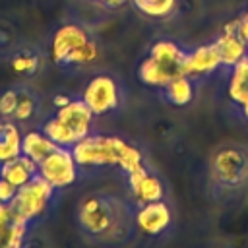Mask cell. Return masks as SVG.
<instances>
[{
    "label": "cell",
    "mask_w": 248,
    "mask_h": 248,
    "mask_svg": "<svg viewBox=\"0 0 248 248\" xmlns=\"http://www.w3.org/2000/svg\"><path fill=\"white\" fill-rule=\"evenodd\" d=\"M81 236L99 248H126L138 238L136 203L110 192H89L76 207Z\"/></svg>",
    "instance_id": "6da1fadb"
},
{
    "label": "cell",
    "mask_w": 248,
    "mask_h": 248,
    "mask_svg": "<svg viewBox=\"0 0 248 248\" xmlns=\"http://www.w3.org/2000/svg\"><path fill=\"white\" fill-rule=\"evenodd\" d=\"M2 248H8V246H2Z\"/></svg>",
    "instance_id": "1f68e13d"
},
{
    "label": "cell",
    "mask_w": 248,
    "mask_h": 248,
    "mask_svg": "<svg viewBox=\"0 0 248 248\" xmlns=\"http://www.w3.org/2000/svg\"><path fill=\"white\" fill-rule=\"evenodd\" d=\"M58 145L43 132V130H29L21 136V153L27 155L37 165L45 161Z\"/></svg>",
    "instance_id": "2e32d148"
},
{
    "label": "cell",
    "mask_w": 248,
    "mask_h": 248,
    "mask_svg": "<svg viewBox=\"0 0 248 248\" xmlns=\"http://www.w3.org/2000/svg\"><path fill=\"white\" fill-rule=\"evenodd\" d=\"M10 221H12V209H10V203L0 202V229L8 227Z\"/></svg>",
    "instance_id": "4316f807"
},
{
    "label": "cell",
    "mask_w": 248,
    "mask_h": 248,
    "mask_svg": "<svg viewBox=\"0 0 248 248\" xmlns=\"http://www.w3.org/2000/svg\"><path fill=\"white\" fill-rule=\"evenodd\" d=\"M126 182L132 194V202L136 205L167 200V184L161 174L151 169V165H145L143 169L126 174Z\"/></svg>",
    "instance_id": "9c48e42d"
},
{
    "label": "cell",
    "mask_w": 248,
    "mask_h": 248,
    "mask_svg": "<svg viewBox=\"0 0 248 248\" xmlns=\"http://www.w3.org/2000/svg\"><path fill=\"white\" fill-rule=\"evenodd\" d=\"M54 192H56V188L50 186L41 174H37L27 184L17 188L16 198L10 202L12 217L27 221L31 225L46 211L48 203L54 198Z\"/></svg>",
    "instance_id": "8992f818"
},
{
    "label": "cell",
    "mask_w": 248,
    "mask_h": 248,
    "mask_svg": "<svg viewBox=\"0 0 248 248\" xmlns=\"http://www.w3.org/2000/svg\"><path fill=\"white\" fill-rule=\"evenodd\" d=\"M70 149L79 169L118 167L126 176L149 165L138 145L118 136H103V134L91 132Z\"/></svg>",
    "instance_id": "7a4b0ae2"
},
{
    "label": "cell",
    "mask_w": 248,
    "mask_h": 248,
    "mask_svg": "<svg viewBox=\"0 0 248 248\" xmlns=\"http://www.w3.org/2000/svg\"><path fill=\"white\" fill-rule=\"evenodd\" d=\"M16 192H17V186H14L12 182H8L0 176V202L10 203L16 198Z\"/></svg>",
    "instance_id": "cb8c5ba5"
},
{
    "label": "cell",
    "mask_w": 248,
    "mask_h": 248,
    "mask_svg": "<svg viewBox=\"0 0 248 248\" xmlns=\"http://www.w3.org/2000/svg\"><path fill=\"white\" fill-rule=\"evenodd\" d=\"M138 78H140L141 83H145V85H149V87L161 89V87H163L165 83H169L174 76H172L161 62H157V60L151 58V56H145V58L140 62V66H138Z\"/></svg>",
    "instance_id": "ac0fdd59"
},
{
    "label": "cell",
    "mask_w": 248,
    "mask_h": 248,
    "mask_svg": "<svg viewBox=\"0 0 248 248\" xmlns=\"http://www.w3.org/2000/svg\"><path fill=\"white\" fill-rule=\"evenodd\" d=\"M170 223H172V209L167 203V200L136 205V225L140 232L149 236H159L169 231Z\"/></svg>",
    "instance_id": "30bf717a"
},
{
    "label": "cell",
    "mask_w": 248,
    "mask_h": 248,
    "mask_svg": "<svg viewBox=\"0 0 248 248\" xmlns=\"http://www.w3.org/2000/svg\"><path fill=\"white\" fill-rule=\"evenodd\" d=\"M95 114L79 99H72L68 105L56 108V112L45 120L41 130L60 147H74L79 140L93 132Z\"/></svg>",
    "instance_id": "5b68a950"
},
{
    "label": "cell",
    "mask_w": 248,
    "mask_h": 248,
    "mask_svg": "<svg viewBox=\"0 0 248 248\" xmlns=\"http://www.w3.org/2000/svg\"><path fill=\"white\" fill-rule=\"evenodd\" d=\"M229 97L232 99V103H236L238 107L242 103L248 101V56L244 60H240L236 66H232L229 72Z\"/></svg>",
    "instance_id": "e0dca14e"
},
{
    "label": "cell",
    "mask_w": 248,
    "mask_h": 248,
    "mask_svg": "<svg viewBox=\"0 0 248 248\" xmlns=\"http://www.w3.org/2000/svg\"><path fill=\"white\" fill-rule=\"evenodd\" d=\"M12 68L17 74H35L37 68H39V56L31 50H21V52L14 54Z\"/></svg>",
    "instance_id": "7402d4cb"
},
{
    "label": "cell",
    "mask_w": 248,
    "mask_h": 248,
    "mask_svg": "<svg viewBox=\"0 0 248 248\" xmlns=\"http://www.w3.org/2000/svg\"><path fill=\"white\" fill-rule=\"evenodd\" d=\"M236 33L248 45V10L236 17Z\"/></svg>",
    "instance_id": "d4e9b609"
},
{
    "label": "cell",
    "mask_w": 248,
    "mask_h": 248,
    "mask_svg": "<svg viewBox=\"0 0 248 248\" xmlns=\"http://www.w3.org/2000/svg\"><path fill=\"white\" fill-rule=\"evenodd\" d=\"M39 174V165L35 161H31L27 155H17L10 161H4L2 163V170H0V176L8 182H12L14 186H23L27 184L31 178H35Z\"/></svg>",
    "instance_id": "9a60e30c"
},
{
    "label": "cell",
    "mask_w": 248,
    "mask_h": 248,
    "mask_svg": "<svg viewBox=\"0 0 248 248\" xmlns=\"http://www.w3.org/2000/svg\"><path fill=\"white\" fill-rule=\"evenodd\" d=\"M95 6H99V8H103V10H120V8H124L130 0H91Z\"/></svg>",
    "instance_id": "484cf974"
},
{
    "label": "cell",
    "mask_w": 248,
    "mask_h": 248,
    "mask_svg": "<svg viewBox=\"0 0 248 248\" xmlns=\"http://www.w3.org/2000/svg\"><path fill=\"white\" fill-rule=\"evenodd\" d=\"M17 99H19V91H16V89L4 91L0 95V116L12 120V116L16 112V107H17Z\"/></svg>",
    "instance_id": "603a6c76"
},
{
    "label": "cell",
    "mask_w": 248,
    "mask_h": 248,
    "mask_svg": "<svg viewBox=\"0 0 248 248\" xmlns=\"http://www.w3.org/2000/svg\"><path fill=\"white\" fill-rule=\"evenodd\" d=\"M186 52H188V48L182 46L180 43L170 41V39H159L149 46L147 56L161 62L176 78V76L182 74V64H184V58H186Z\"/></svg>",
    "instance_id": "4fadbf2b"
},
{
    "label": "cell",
    "mask_w": 248,
    "mask_h": 248,
    "mask_svg": "<svg viewBox=\"0 0 248 248\" xmlns=\"http://www.w3.org/2000/svg\"><path fill=\"white\" fill-rule=\"evenodd\" d=\"M2 124H4V120H0V130H2Z\"/></svg>",
    "instance_id": "f546056e"
},
{
    "label": "cell",
    "mask_w": 248,
    "mask_h": 248,
    "mask_svg": "<svg viewBox=\"0 0 248 248\" xmlns=\"http://www.w3.org/2000/svg\"><path fill=\"white\" fill-rule=\"evenodd\" d=\"M50 56L60 68H83L97 60L99 45L79 23H64L52 35Z\"/></svg>",
    "instance_id": "277c9868"
},
{
    "label": "cell",
    "mask_w": 248,
    "mask_h": 248,
    "mask_svg": "<svg viewBox=\"0 0 248 248\" xmlns=\"http://www.w3.org/2000/svg\"><path fill=\"white\" fill-rule=\"evenodd\" d=\"M21 155V132L16 122L6 120L0 130V161H10Z\"/></svg>",
    "instance_id": "d6986e66"
},
{
    "label": "cell",
    "mask_w": 248,
    "mask_h": 248,
    "mask_svg": "<svg viewBox=\"0 0 248 248\" xmlns=\"http://www.w3.org/2000/svg\"><path fill=\"white\" fill-rule=\"evenodd\" d=\"M79 165L70 147H56L45 161L39 163V174L56 190L72 186L79 176Z\"/></svg>",
    "instance_id": "ba28073f"
},
{
    "label": "cell",
    "mask_w": 248,
    "mask_h": 248,
    "mask_svg": "<svg viewBox=\"0 0 248 248\" xmlns=\"http://www.w3.org/2000/svg\"><path fill=\"white\" fill-rule=\"evenodd\" d=\"M209 182L219 200L240 194L248 186V149L236 143L217 147L209 161Z\"/></svg>",
    "instance_id": "3957f363"
},
{
    "label": "cell",
    "mask_w": 248,
    "mask_h": 248,
    "mask_svg": "<svg viewBox=\"0 0 248 248\" xmlns=\"http://www.w3.org/2000/svg\"><path fill=\"white\" fill-rule=\"evenodd\" d=\"M130 2L141 16L151 19L170 17L178 6V0H130Z\"/></svg>",
    "instance_id": "ffe728a7"
},
{
    "label": "cell",
    "mask_w": 248,
    "mask_h": 248,
    "mask_svg": "<svg viewBox=\"0 0 248 248\" xmlns=\"http://www.w3.org/2000/svg\"><path fill=\"white\" fill-rule=\"evenodd\" d=\"M72 101V97H68V95H56L54 99H52V103H54V107L56 108H60V107H64V105H68Z\"/></svg>",
    "instance_id": "83f0119b"
},
{
    "label": "cell",
    "mask_w": 248,
    "mask_h": 248,
    "mask_svg": "<svg viewBox=\"0 0 248 248\" xmlns=\"http://www.w3.org/2000/svg\"><path fill=\"white\" fill-rule=\"evenodd\" d=\"M37 97L29 91H19V99H17V107H16V112L12 116L14 122H29L35 118L37 114Z\"/></svg>",
    "instance_id": "44dd1931"
},
{
    "label": "cell",
    "mask_w": 248,
    "mask_h": 248,
    "mask_svg": "<svg viewBox=\"0 0 248 248\" xmlns=\"http://www.w3.org/2000/svg\"><path fill=\"white\" fill-rule=\"evenodd\" d=\"M0 170H2V161H0Z\"/></svg>",
    "instance_id": "4dcf8cb0"
},
{
    "label": "cell",
    "mask_w": 248,
    "mask_h": 248,
    "mask_svg": "<svg viewBox=\"0 0 248 248\" xmlns=\"http://www.w3.org/2000/svg\"><path fill=\"white\" fill-rule=\"evenodd\" d=\"M215 45L219 48L221 68L225 72H229L232 66H236L240 60L248 56V45L236 33V17L223 25L219 37L215 39Z\"/></svg>",
    "instance_id": "7c38bea8"
},
{
    "label": "cell",
    "mask_w": 248,
    "mask_h": 248,
    "mask_svg": "<svg viewBox=\"0 0 248 248\" xmlns=\"http://www.w3.org/2000/svg\"><path fill=\"white\" fill-rule=\"evenodd\" d=\"M238 108H240V114H242V118H244V120H248V101H246V103H242Z\"/></svg>",
    "instance_id": "f1b7e54d"
},
{
    "label": "cell",
    "mask_w": 248,
    "mask_h": 248,
    "mask_svg": "<svg viewBox=\"0 0 248 248\" xmlns=\"http://www.w3.org/2000/svg\"><path fill=\"white\" fill-rule=\"evenodd\" d=\"M196 91H198L196 79L186 74H180L161 87V97L172 107H186L194 101Z\"/></svg>",
    "instance_id": "5bb4252c"
},
{
    "label": "cell",
    "mask_w": 248,
    "mask_h": 248,
    "mask_svg": "<svg viewBox=\"0 0 248 248\" xmlns=\"http://www.w3.org/2000/svg\"><path fill=\"white\" fill-rule=\"evenodd\" d=\"M81 101L95 116L116 112L124 103L122 83L112 74H97L85 83L81 91Z\"/></svg>",
    "instance_id": "52a82bcc"
},
{
    "label": "cell",
    "mask_w": 248,
    "mask_h": 248,
    "mask_svg": "<svg viewBox=\"0 0 248 248\" xmlns=\"http://www.w3.org/2000/svg\"><path fill=\"white\" fill-rule=\"evenodd\" d=\"M219 68H221V56H219V48L213 41V43L200 45L196 48H188L184 64H182V74H186L198 81L200 78H207V76L215 74Z\"/></svg>",
    "instance_id": "8fae6325"
}]
</instances>
